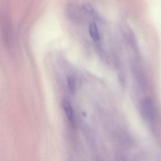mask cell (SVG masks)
I'll return each instance as SVG.
<instances>
[{"label":"cell","instance_id":"cell-4","mask_svg":"<svg viewBox=\"0 0 161 161\" xmlns=\"http://www.w3.org/2000/svg\"><path fill=\"white\" fill-rule=\"evenodd\" d=\"M89 33L91 37L94 41H97L100 39L98 29L96 24L93 22H92L89 25Z\"/></svg>","mask_w":161,"mask_h":161},{"label":"cell","instance_id":"cell-1","mask_svg":"<svg viewBox=\"0 0 161 161\" xmlns=\"http://www.w3.org/2000/svg\"><path fill=\"white\" fill-rule=\"evenodd\" d=\"M67 14L69 19L76 23H80L83 20L82 8L75 1L69 2L67 7Z\"/></svg>","mask_w":161,"mask_h":161},{"label":"cell","instance_id":"cell-5","mask_svg":"<svg viewBox=\"0 0 161 161\" xmlns=\"http://www.w3.org/2000/svg\"><path fill=\"white\" fill-rule=\"evenodd\" d=\"M63 107L68 118L69 119H72L73 116V110L69 102L67 100H64L63 101Z\"/></svg>","mask_w":161,"mask_h":161},{"label":"cell","instance_id":"cell-3","mask_svg":"<svg viewBox=\"0 0 161 161\" xmlns=\"http://www.w3.org/2000/svg\"><path fill=\"white\" fill-rule=\"evenodd\" d=\"M82 10L87 15L95 19H99V14L96 11L92 6L89 3H85L82 6Z\"/></svg>","mask_w":161,"mask_h":161},{"label":"cell","instance_id":"cell-2","mask_svg":"<svg viewBox=\"0 0 161 161\" xmlns=\"http://www.w3.org/2000/svg\"><path fill=\"white\" fill-rule=\"evenodd\" d=\"M155 108L153 102L149 98H146L141 104V112L144 117L150 119L154 116Z\"/></svg>","mask_w":161,"mask_h":161},{"label":"cell","instance_id":"cell-6","mask_svg":"<svg viewBox=\"0 0 161 161\" xmlns=\"http://www.w3.org/2000/svg\"><path fill=\"white\" fill-rule=\"evenodd\" d=\"M68 88L69 91L71 93H73L75 92L76 88V83L74 78L72 76L68 77Z\"/></svg>","mask_w":161,"mask_h":161}]
</instances>
